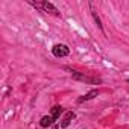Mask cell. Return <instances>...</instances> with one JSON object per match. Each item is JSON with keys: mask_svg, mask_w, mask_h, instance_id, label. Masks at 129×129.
<instances>
[{"mask_svg": "<svg viewBox=\"0 0 129 129\" xmlns=\"http://www.w3.org/2000/svg\"><path fill=\"white\" fill-rule=\"evenodd\" d=\"M53 55L58 56V58L67 56V55H69V47L64 46V44H56V46L53 47Z\"/></svg>", "mask_w": 129, "mask_h": 129, "instance_id": "1", "label": "cell"}, {"mask_svg": "<svg viewBox=\"0 0 129 129\" xmlns=\"http://www.w3.org/2000/svg\"><path fill=\"white\" fill-rule=\"evenodd\" d=\"M73 117H75V114H73L72 111H69V112L66 114V117L62 118V121H61V127H67V126L70 124V121H72Z\"/></svg>", "mask_w": 129, "mask_h": 129, "instance_id": "2", "label": "cell"}, {"mask_svg": "<svg viewBox=\"0 0 129 129\" xmlns=\"http://www.w3.org/2000/svg\"><path fill=\"white\" fill-rule=\"evenodd\" d=\"M41 6H43V8H44V9H46L47 12H52V14H55V15H59L58 9H56V8H55L53 5H50V3H47V2H44V3H43Z\"/></svg>", "mask_w": 129, "mask_h": 129, "instance_id": "3", "label": "cell"}, {"mask_svg": "<svg viewBox=\"0 0 129 129\" xmlns=\"http://www.w3.org/2000/svg\"><path fill=\"white\" fill-rule=\"evenodd\" d=\"M53 121H55V118H53L52 115H50V117H47V115H46V117H43V118H41L40 124H41L43 127H47V126H50V124H52Z\"/></svg>", "mask_w": 129, "mask_h": 129, "instance_id": "4", "label": "cell"}, {"mask_svg": "<svg viewBox=\"0 0 129 129\" xmlns=\"http://www.w3.org/2000/svg\"><path fill=\"white\" fill-rule=\"evenodd\" d=\"M97 94H99V91H97V90H93V91H90L88 94H85L84 97H81V99H79V102H84V100H90V99H93V97H94V96H97Z\"/></svg>", "mask_w": 129, "mask_h": 129, "instance_id": "5", "label": "cell"}, {"mask_svg": "<svg viewBox=\"0 0 129 129\" xmlns=\"http://www.w3.org/2000/svg\"><path fill=\"white\" fill-rule=\"evenodd\" d=\"M73 76H75L76 79H81V81H87V82H99L97 79H90V78H85V76H82V75H79L78 72H73Z\"/></svg>", "mask_w": 129, "mask_h": 129, "instance_id": "6", "label": "cell"}, {"mask_svg": "<svg viewBox=\"0 0 129 129\" xmlns=\"http://www.w3.org/2000/svg\"><path fill=\"white\" fill-rule=\"evenodd\" d=\"M61 112H62V108H61V106H55V108L52 109V117L56 120V118L61 115Z\"/></svg>", "mask_w": 129, "mask_h": 129, "instance_id": "7", "label": "cell"}]
</instances>
